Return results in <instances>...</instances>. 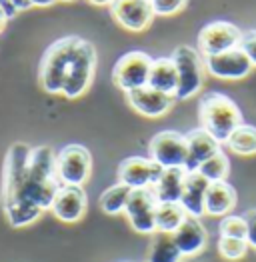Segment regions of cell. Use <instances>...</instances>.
<instances>
[{"label": "cell", "mask_w": 256, "mask_h": 262, "mask_svg": "<svg viewBox=\"0 0 256 262\" xmlns=\"http://www.w3.org/2000/svg\"><path fill=\"white\" fill-rule=\"evenodd\" d=\"M56 174V154L50 146H36L30 150L26 172L16 198L2 206L4 216L12 228H24L50 210L52 200L60 188Z\"/></svg>", "instance_id": "6da1fadb"}, {"label": "cell", "mask_w": 256, "mask_h": 262, "mask_svg": "<svg viewBox=\"0 0 256 262\" xmlns=\"http://www.w3.org/2000/svg\"><path fill=\"white\" fill-rule=\"evenodd\" d=\"M198 120L200 128H204L220 144H224L228 136L240 124H244L238 104L218 90H208L206 94H202L198 102Z\"/></svg>", "instance_id": "7a4b0ae2"}, {"label": "cell", "mask_w": 256, "mask_h": 262, "mask_svg": "<svg viewBox=\"0 0 256 262\" xmlns=\"http://www.w3.org/2000/svg\"><path fill=\"white\" fill-rule=\"evenodd\" d=\"M76 44H78V36H64L46 48L38 66V80L44 92L62 94Z\"/></svg>", "instance_id": "3957f363"}, {"label": "cell", "mask_w": 256, "mask_h": 262, "mask_svg": "<svg viewBox=\"0 0 256 262\" xmlns=\"http://www.w3.org/2000/svg\"><path fill=\"white\" fill-rule=\"evenodd\" d=\"M178 70V88L174 98L176 100H188L194 94H198L204 84V60L200 52L192 46H176L170 56Z\"/></svg>", "instance_id": "277c9868"}, {"label": "cell", "mask_w": 256, "mask_h": 262, "mask_svg": "<svg viewBox=\"0 0 256 262\" xmlns=\"http://www.w3.org/2000/svg\"><path fill=\"white\" fill-rule=\"evenodd\" d=\"M96 48L94 44L78 38V44L74 48L72 54V62H70V70L64 82L62 94L66 98L74 100L80 98L86 90L90 88L92 80H94V72H96Z\"/></svg>", "instance_id": "5b68a950"}, {"label": "cell", "mask_w": 256, "mask_h": 262, "mask_svg": "<svg viewBox=\"0 0 256 262\" xmlns=\"http://www.w3.org/2000/svg\"><path fill=\"white\" fill-rule=\"evenodd\" d=\"M56 174L60 184L84 186L92 174V154L82 144H66L56 154Z\"/></svg>", "instance_id": "8992f818"}, {"label": "cell", "mask_w": 256, "mask_h": 262, "mask_svg": "<svg viewBox=\"0 0 256 262\" xmlns=\"http://www.w3.org/2000/svg\"><path fill=\"white\" fill-rule=\"evenodd\" d=\"M150 66H152V58L146 52H140V50L126 52L116 60V64L112 68V82L124 92L148 86Z\"/></svg>", "instance_id": "52a82bcc"}, {"label": "cell", "mask_w": 256, "mask_h": 262, "mask_svg": "<svg viewBox=\"0 0 256 262\" xmlns=\"http://www.w3.org/2000/svg\"><path fill=\"white\" fill-rule=\"evenodd\" d=\"M148 158L162 168H184L188 156L186 134L176 130H162L154 134L148 144Z\"/></svg>", "instance_id": "ba28073f"}, {"label": "cell", "mask_w": 256, "mask_h": 262, "mask_svg": "<svg viewBox=\"0 0 256 262\" xmlns=\"http://www.w3.org/2000/svg\"><path fill=\"white\" fill-rule=\"evenodd\" d=\"M156 208L158 198L152 188H136L128 196L126 216L128 224L138 234H154L156 232Z\"/></svg>", "instance_id": "9c48e42d"}, {"label": "cell", "mask_w": 256, "mask_h": 262, "mask_svg": "<svg viewBox=\"0 0 256 262\" xmlns=\"http://www.w3.org/2000/svg\"><path fill=\"white\" fill-rule=\"evenodd\" d=\"M240 38H242V32L232 22H210L198 32V52L202 58L216 56V54H222L226 50L238 48Z\"/></svg>", "instance_id": "30bf717a"}, {"label": "cell", "mask_w": 256, "mask_h": 262, "mask_svg": "<svg viewBox=\"0 0 256 262\" xmlns=\"http://www.w3.org/2000/svg\"><path fill=\"white\" fill-rule=\"evenodd\" d=\"M162 166L152 158L144 156H128L118 166V182L128 188H152L162 174Z\"/></svg>", "instance_id": "8fae6325"}, {"label": "cell", "mask_w": 256, "mask_h": 262, "mask_svg": "<svg viewBox=\"0 0 256 262\" xmlns=\"http://www.w3.org/2000/svg\"><path fill=\"white\" fill-rule=\"evenodd\" d=\"M112 18L130 32H142L154 20L150 0H114L110 6Z\"/></svg>", "instance_id": "7c38bea8"}, {"label": "cell", "mask_w": 256, "mask_h": 262, "mask_svg": "<svg viewBox=\"0 0 256 262\" xmlns=\"http://www.w3.org/2000/svg\"><path fill=\"white\" fill-rule=\"evenodd\" d=\"M204 68L208 74H212L216 78L240 80V78H246L254 66L250 64V60L240 48H234V50H226L222 54L204 58Z\"/></svg>", "instance_id": "4fadbf2b"}, {"label": "cell", "mask_w": 256, "mask_h": 262, "mask_svg": "<svg viewBox=\"0 0 256 262\" xmlns=\"http://www.w3.org/2000/svg\"><path fill=\"white\" fill-rule=\"evenodd\" d=\"M88 210V196L82 186H66L62 184L52 200L50 212L66 224H74L84 219Z\"/></svg>", "instance_id": "5bb4252c"}, {"label": "cell", "mask_w": 256, "mask_h": 262, "mask_svg": "<svg viewBox=\"0 0 256 262\" xmlns=\"http://www.w3.org/2000/svg\"><path fill=\"white\" fill-rule=\"evenodd\" d=\"M126 100L138 114H142L146 118H160L172 108L176 98L150 86H142L126 92Z\"/></svg>", "instance_id": "9a60e30c"}, {"label": "cell", "mask_w": 256, "mask_h": 262, "mask_svg": "<svg viewBox=\"0 0 256 262\" xmlns=\"http://www.w3.org/2000/svg\"><path fill=\"white\" fill-rule=\"evenodd\" d=\"M186 144H188V156H186V164H184L186 172H196L222 146L204 128H194V130L186 132Z\"/></svg>", "instance_id": "2e32d148"}, {"label": "cell", "mask_w": 256, "mask_h": 262, "mask_svg": "<svg viewBox=\"0 0 256 262\" xmlns=\"http://www.w3.org/2000/svg\"><path fill=\"white\" fill-rule=\"evenodd\" d=\"M172 238H174L182 256H196L206 248L208 232H206L204 224L200 222V219L188 216L182 222V226L172 234Z\"/></svg>", "instance_id": "e0dca14e"}, {"label": "cell", "mask_w": 256, "mask_h": 262, "mask_svg": "<svg viewBox=\"0 0 256 262\" xmlns=\"http://www.w3.org/2000/svg\"><path fill=\"white\" fill-rule=\"evenodd\" d=\"M208 184L210 182L200 172H186L180 204H182V208L186 210L188 216H194V219L204 216V196H206Z\"/></svg>", "instance_id": "ac0fdd59"}, {"label": "cell", "mask_w": 256, "mask_h": 262, "mask_svg": "<svg viewBox=\"0 0 256 262\" xmlns=\"http://www.w3.org/2000/svg\"><path fill=\"white\" fill-rule=\"evenodd\" d=\"M236 206V190L226 182H210L206 196H204V214L214 216V219H222L228 216Z\"/></svg>", "instance_id": "d6986e66"}, {"label": "cell", "mask_w": 256, "mask_h": 262, "mask_svg": "<svg viewBox=\"0 0 256 262\" xmlns=\"http://www.w3.org/2000/svg\"><path fill=\"white\" fill-rule=\"evenodd\" d=\"M148 86L154 90H160L164 94H176L178 88V70L170 56H162V58H152L148 76Z\"/></svg>", "instance_id": "ffe728a7"}, {"label": "cell", "mask_w": 256, "mask_h": 262, "mask_svg": "<svg viewBox=\"0 0 256 262\" xmlns=\"http://www.w3.org/2000/svg\"><path fill=\"white\" fill-rule=\"evenodd\" d=\"M184 176H186L184 168H164L156 184L152 186L158 202H180Z\"/></svg>", "instance_id": "44dd1931"}, {"label": "cell", "mask_w": 256, "mask_h": 262, "mask_svg": "<svg viewBox=\"0 0 256 262\" xmlns=\"http://www.w3.org/2000/svg\"><path fill=\"white\" fill-rule=\"evenodd\" d=\"M186 219H188V214H186V210L182 208L180 202H158V208H156V232L174 234Z\"/></svg>", "instance_id": "7402d4cb"}, {"label": "cell", "mask_w": 256, "mask_h": 262, "mask_svg": "<svg viewBox=\"0 0 256 262\" xmlns=\"http://www.w3.org/2000/svg\"><path fill=\"white\" fill-rule=\"evenodd\" d=\"M180 258H182V254L172 238V234H164V232L152 234L146 262H180Z\"/></svg>", "instance_id": "603a6c76"}, {"label": "cell", "mask_w": 256, "mask_h": 262, "mask_svg": "<svg viewBox=\"0 0 256 262\" xmlns=\"http://www.w3.org/2000/svg\"><path fill=\"white\" fill-rule=\"evenodd\" d=\"M230 152L238 156H254L256 154V126L240 124L224 142Z\"/></svg>", "instance_id": "cb8c5ba5"}, {"label": "cell", "mask_w": 256, "mask_h": 262, "mask_svg": "<svg viewBox=\"0 0 256 262\" xmlns=\"http://www.w3.org/2000/svg\"><path fill=\"white\" fill-rule=\"evenodd\" d=\"M132 188H128L124 184H114L106 188L102 194H100V210L108 214V216H118V214H124L128 204V196H130Z\"/></svg>", "instance_id": "d4e9b609"}, {"label": "cell", "mask_w": 256, "mask_h": 262, "mask_svg": "<svg viewBox=\"0 0 256 262\" xmlns=\"http://www.w3.org/2000/svg\"><path fill=\"white\" fill-rule=\"evenodd\" d=\"M196 172H200L208 182L226 180V176L230 172V160H228V156L222 152V150H218V152L214 154L212 158H208Z\"/></svg>", "instance_id": "484cf974"}, {"label": "cell", "mask_w": 256, "mask_h": 262, "mask_svg": "<svg viewBox=\"0 0 256 262\" xmlns=\"http://www.w3.org/2000/svg\"><path fill=\"white\" fill-rule=\"evenodd\" d=\"M218 252L222 258L234 262L240 260L246 256L248 252V242L240 241V238H226V236H220L218 238Z\"/></svg>", "instance_id": "4316f807"}, {"label": "cell", "mask_w": 256, "mask_h": 262, "mask_svg": "<svg viewBox=\"0 0 256 262\" xmlns=\"http://www.w3.org/2000/svg\"><path fill=\"white\" fill-rule=\"evenodd\" d=\"M220 236L226 238H240L246 241V220L242 216H224L218 224Z\"/></svg>", "instance_id": "83f0119b"}, {"label": "cell", "mask_w": 256, "mask_h": 262, "mask_svg": "<svg viewBox=\"0 0 256 262\" xmlns=\"http://www.w3.org/2000/svg\"><path fill=\"white\" fill-rule=\"evenodd\" d=\"M150 4H152L154 14H158V16H170V14L180 12L188 4V0H150Z\"/></svg>", "instance_id": "f1b7e54d"}, {"label": "cell", "mask_w": 256, "mask_h": 262, "mask_svg": "<svg viewBox=\"0 0 256 262\" xmlns=\"http://www.w3.org/2000/svg\"><path fill=\"white\" fill-rule=\"evenodd\" d=\"M238 48L246 54V58L250 60V64L256 66V28L242 32V38H240V46Z\"/></svg>", "instance_id": "f546056e"}, {"label": "cell", "mask_w": 256, "mask_h": 262, "mask_svg": "<svg viewBox=\"0 0 256 262\" xmlns=\"http://www.w3.org/2000/svg\"><path fill=\"white\" fill-rule=\"evenodd\" d=\"M242 219L246 220V242L248 246L256 248V208H250L242 214Z\"/></svg>", "instance_id": "4dcf8cb0"}, {"label": "cell", "mask_w": 256, "mask_h": 262, "mask_svg": "<svg viewBox=\"0 0 256 262\" xmlns=\"http://www.w3.org/2000/svg\"><path fill=\"white\" fill-rule=\"evenodd\" d=\"M8 20H10V18H8V14H6V12H4V8L0 6V32H2L4 28H6Z\"/></svg>", "instance_id": "1f68e13d"}, {"label": "cell", "mask_w": 256, "mask_h": 262, "mask_svg": "<svg viewBox=\"0 0 256 262\" xmlns=\"http://www.w3.org/2000/svg\"><path fill=\"white\" fill-rule=\"evenodd\" d=\"M32 6H52L56 0H28Z\"/></svg>", "instance_id": "d6a6232c"}, {"label": "cell", "mask_w": 256, "mask_h": 262, "mask_svg": "<svg viewBox=\"0 0 256 262\" xmlns=\"http://www.w3.org/2000/svg\"><path fill=\"white\" fill-rule=\"evenodd\" d=\"M90 4H94V6H110L114 0H88Z\"/></svg>", "instance_id": "836d02e7"}, {"label": "cell", "mask_w": 256, "mask_h": 262, "mask_svg": "<svg viewBox=\"0 0 256 262\" xmlns=\"http://www.w3.org/2000/svg\"><path fill=\"white\" fill-rule=\"evenodd\" d=\"M12 0H0V6H6V4H10Z\"/></svg>", "instance_id": "e575fe53"}, {"label": "cell", "mask_w": 256, "mask_h": 262, "mask_svg": "<svg viewBox=\"0 0 256 262\" xmlns=\"http://www.w3.org/2000/svg\"><path fill=\"white\" fill-rule=\"evenodd\" d=\"M62 2H72V0H62Z\"/></svg>", "instance_id": "d590c367"}]
</instances>
